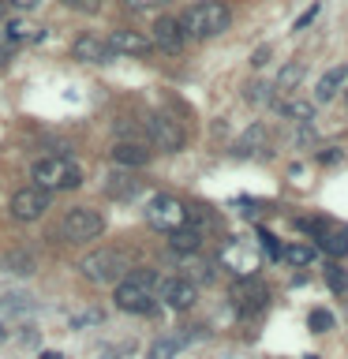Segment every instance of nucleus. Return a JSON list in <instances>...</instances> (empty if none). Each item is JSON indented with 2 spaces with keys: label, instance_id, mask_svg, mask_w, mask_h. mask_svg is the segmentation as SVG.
Here are the masks:
<instances>
[{
  "label": "nucleus",
  "instance_id": "nucleus-29",
  "mask_svg": "<svg viewBox=\"0 0 348 359\" xmlns=\"http://www.w3.org/2000/svg\"><path fill=\"white\" fill-rule=\"evenodd\" d=\"M326 285H330L333 292H341V296H344V292H348V273H344L341 266H326Z\"/></svg>",
  "mask_w": 348,
  "mask_h": 359
},
{
  "label": "nucleus",
  "instance_id": "nucleus-17",
  "mask_svg": "<svg viewBox=\"0 0 348 359\" xmlns=\"http://www.w3.org/2000/svg\"><path fill=\"white\" fill-rule=\"evenodd\" d=\"M344 83H348V64H337V67H330V72L319 79V86H314V97H319V101H333L337 94H341Z\"/></svg>",
  "mask_w": 348,
  "mask_h": 359
},
{
  "label": "nucleus",
  "instance_id": "nucleus-31",
  "mask_svg": "<svg viewBox=\"0 0 348 359\" xmlns=\"http://www.w3.org/2000/svg\"><path fill=\"white\" fill-rule=\"evenodd\" d=\"M101 322V311H83L72 318V330H79V325H98Z\"/></svg>",
  "mask_w": 348,
  "mask_h": 359
},
{
  "label": "nucleus",
  "instance_id": "nucleus-37",
  "mask_svg": "<svg viewBox=\"0 0 348 359\" xmlns=\"http://www.w3.org/2000/svg\"><path fill=\"white\" fill-rule=\"evenodd\" d=\"M266 60H269V45H262V49H255L251 64H255V67H266Z\"/></svg>",
  "mask_w": 348,
  "mask_h": 359
},
{
  "label": "nucleus",
  "instance_id": "nucleus-36",
  "mask_svg": "<svg viewBox=\"0 0 348 359\" xmlns=\"http://www.w3.org/2000/svg\"><path fill=\"white\" fill-rule=\"evenodd\" d=\"M4 4H11V8H19V11H34L41 4V0H4Z\"/></svg>",
  "mask_w": 348,
  "mask_h": 359
},
{
  "label": "nucleus",
  "instance_id": "nucleus-2",
  "mask_svg": "<svg viewBox=\"0 0 348 359\" xmlns=\"http://www.w3.org/2000/svg\"><path fill=\"white\" fill-rule=\"evenodd\" d=\"M157 288H161V277L154 269H131L123 280H116V307L131 314H150L157 307Z\"/></svg>",
  "mask_w": 348,
  "mask_h": 359
},
{
  "label": "nucleus",
  "instance_id": "nucleus-13",
  "mask_svg": "<svg viewBox=\"0 0 348 359\" xmlns=\"http://www.w3.org/2000/svg\"><path fill=\"white\" fill-rule=\"evenodd\" d=\"M72 56L83 60V64H109L116 53H112L109 41L98 38V34H79V38L72 41Z\"/></svg>",
  "mask_w": 348,
  "mask_h": 359
},
{
  "label": "nucleus",
  "instance_id": "nucleus-12",
  "mask_svg": "<svg viewBox=\"0 0 348 359\" xmlns=\"http://www.w3.org/2000/svg\"><path fill=\"white\" fill-rule=\"evenodd\" d=\"M221 262L229 266L236 277H255V269H258V255H255V247H251V243L232 240V243L221 251Z\"/></svg>",
  "mask_w": 348,
  "mask_h": 359
},
{
  "label": "nucleus",
  "instance_id": "nucleus-4",
  "mask_svg": "<svg viewBox=\"0 0 348 359\" xmlns=\"http://www.w3.org/2000/svg\"><path fill=\"white\" fill-rule=\"evenodd\" d=\"M79 269H83V277L94 280V285H116V280L128 277V262H123V255L112 251V247H101V251L83 255Z\"/></svg>",
  "mask_w": 348,
  "mask_h": 359
},
{
  "label": "nucleus",
  "instance_id": "nucleus-18",
  "mask_svg": "<svg viewBox=\"0 0 348 359\" xmlns=\"http://www.w3.org/2000/svg\"><path fill=\"white\" fill-rule=\"evenodd\" d=\"M105 191H109L112 198H120V202H131V198L142 195V184H139L131 172H112V176L105 180Z\"/></svg>",
  "mask_w": 348,
  "mask_h": 359
},
{
  "label": "nucleus",
  "instance_id": "nucleus-15",
  "mask_svg": "<svg viewBox=\"0 0 348 359\" xmlns=\"http://www.w3.org/2000/svg\"><path fill=\"white\" fill-rule=\"evenodd\" d=\"M266 146H269L266 123H251V128H247L240 139H236L232 154H236V157H255V154H266Z\"/></svg>",
  "mask_w": 348,
  "mask_h": 359
},
{
  "label": "nucleus",
  "instance_id": "nucleus-3",
  "mask_svg": "<svg viewBox=\"0 0 348 359\" xmlns=\"http://www.w3.org/2000/svg\"><path fill=\"white\" fill-rule=\"evenodd\" d=\"M30 180H34V187L53 195V191H72L83 184V168L64 154H45L30 165Z\"/></svg>",
  "mask_w": 348,
  "mask_h": 359
},
{
  "label": "nucleus",
  "instance_id": "nucleus-39",
  "mask_svg": "<svg viewBox=\"0 0 348 359\" xmlns=\"http://www.w3.org/2000/svg\"><path fill=\"white\" fill-rule=\"evenodd\" d=\"M41 359H64L60 352H41Z\"/></svg>",
  "mask_w": 348,
  "mask_h": 359
},
{
  "label": "nucleus",
  "instance_id": "nucleus-6",
  "mask_svg": "<svg viewBox=\"0 0 348 359\" xmlns=\"http://www.w3.org/2000/svg\"><path fill=\"white\" fill-rule=\"evenodd\" d=\"M146 139H150L161 154H176V150H184L187 135H184V128H180L173 116L154 112V116H146Z\"/></svg>",
  "mask_w": 348,
  "mask_h": 359
},
{
  "label": "nucleus",
  "instance_id": "nucleus-8",
  "mask_svg": "<svg viewBox=\"0 0 348 359\" xmlns=\"http://www.w3.org/2000/svg\"><path fill=\"white\" fill-rule=\"evenodd\" d=\"M101 229H105V217L90 206L67 210L60 221V236H67V240H94V236H101Z\"/></svg>",
  "mask_w": 348,
  "mask_h": 359
},
{
  "label": "nucleus",
  "instance_id": "nucleus-19",
  "mask_svg": "<svg viewBox=\"0 0 348 359\" xmlns=\"http://www.w3.org/2000/svg\"><path fill=\"white\" fill-rule=\"evenodd\" d=\"M168 247H173L176 255H195L202 247V232L191 229V224H180L176 232H168Z\"/></svg>",
  "mask_w": 348,
  "mask_h": 359
},
{
  "label": "nucleus",
  "instance_id": "nucleus-33",
  "mask_svg": "<svg viewBox=\"0 0 348 359\" xmlns=\"http://www.w3.org/2000/svg\"><path fill=\"white\" fill-rule=\"evenodd\" d=\"M258 240H262V251H266L269 258H281V247H277V240H274V236H269V232H262V236H258Z\"/></svg>",
  "mask_w": 348,
  "mask_h": 359
},
{
  "label": "nucleus",
  "instance_id": "nucleus-30",
  "mask_svg": "<svg viewBox=\"0 0 348 359\" xmlns=\"http://www.w3.org/2000/svg\"><path fill=\"white\" fill-rule=\"evenodd\" d=\"M307 325H311L314 333H326V330H330V325H333V314L319 307V311H311V314H307Z\"/></svg>",
  "mask_w": 348,
  "mask_h": 359
},
{
  "label": "nucleus",
  "instance_id": "nucleus-32",
  "mask_svg": "<svg viewBox=\"0 0 348 359\" xmlns=\"http://www.w3.org/2000/svg\"><path fill=\"white\" fill-rule=\"evenodd\" d=\"M131 11H150V8H161V4H168V0H123Z\"/></svg>",
  "mask_w": 348,
  "mask_h": 359
},
{
  "label": "nucleus",
  "instance_id": "nucleus-38",
  "mask_svg": "<svg viewBox=\"0 0 348 359\" xmlns=\"http://www.w3.org/2000/svg\"><path fill=\"white\" fill-rule=\"evenodd\" d=\"M11 60V49H0V64H8Z\"/></svg>",
  "mask_w": 348,
  "mask_h": 359
},
{
  "label": "nucleus",
  "instance_id": "nucleus-27",
  "mask_svg": "<svg viewBox=\"0 0 348 359\" xmlns=\"http://www.w3.org/2000/svg\"><path fill=\"white\" fill-rule=\"evenodd\" d=\"M27 311H34L30 296H4V303H0V314H27Z\"/></svg>",
  "mask_w": 348,
  "mask_h": 359
},
{
  "label": "nucleus",
  "instance_id": "nucleus-1",
  "mask_svg": "<svg viewBox=\"0 0 348 359\" xmlns=\"http://www.w3.org/2000/svg\"><path fill=\"white\" fill-rule=\"evenodd\" d=\"M232 22V8L225 0H199L184 11L180 27H184V38H195V41H206V38H218V34L229 30Z\"/></svg>",
  "mask_w": 348,
  "mask_h": 359
},
{
  "label": "nucleus",
  "instance_id": "nucleus-25",
  "mask_svg": "<svg viewBox=\"0 0 348 359\" xmlns=\"http://www.w3.org/2000/svg\"><path fill=\"white\" fill-rule=\"evenodd\" d=\"M4 269L8 273H19V277H30L34 269H38V262H34V255H27V251H11V255H4Z\"/></svg>",
  "mask_w": 348,
  "mask_h": 359
},
{
  "label": "nucleus",
  "instance_id": "nucleus-24",
  "mask_svg": "<svg viewBox=\"0 0 348 359\" xmlns=\"http://www.w3.org/2000/svg\"><path fill=\"white\" fill-rule=\"evenodd\" d=\"M184 344H187V337H161V341H154V344H150L146 359H176Z\"/></svg>",
  "mask_w": 348,
  "mask_h": 359
},
{
  "label": "nucleus",
  "instance_id": "nucleus-5",
  "mask_svg": "<svg viewBox=\"0 0 348 359\" xmlns=\"http://www.w3.org/2000/svg\"><path fill=\"white\" fill-rule=\"evenodd\" d=\"M146 221L161 232H176L180 224H187V206L176 195H154L146 202Z\"/></svg>",
  "mask_w": 348,
  "mask_h": 359
},
{
  "label": "nucleus",
  "instance_id": "nucleus-34",
  "mask_svg": "<svg viewBox=\"0 0 348 359\" xmlns=\"http://www.w3.org/2000/svg\"><path fill=\"white\" fill-rule=\"evenodd\" d=\"M67 8H75V11H98L101 8V0H64Z\"/></svg>",
  "mask_w": 348,
  "mask_h": 359
},
{
  "label": "nucleus",
  "instance_id": "nucleus-9",
  "mask_svg": "<svg viewBox=\"0 0 348 359\" xmlns=\"http://www.w3.org/2000/svg\"><path fill=\"white\" fill-rule=\"evenodd\" d=\"M11 217L15 221H38L45 210H49V191H41V187H22L11 195Z\"/></svg>",
  "mask_w": 348,
  "mask_h": 359
},
{
  "label": "nucleus",
  "instance_id": "nucleus-23",
  "mask_svg": "<svg viewBox=\"0 0 348 359\" xmlns=\"http://www.w3.org/2000/svg\"><path fill=\"white\" fill-rule=\"evenodd\" d=\"M281 116L285 120H296V123H311L314 120V105L311 101H303V97H288V101H281Z\"/></svg>",
  "mask_w": 348,
  "mask_h": 359
},
{
  "label": "nucleus",
  "instance_id": "nucleus-26",
  "mask_svg": "<svg viewBox=\"0 0 348 359\" xmlns=\"http://www.w3.org/2000/svg\"><path fill=\"white\" fill-rule=\"evenodd\" d=\"M281 258H285L288 266H311L314 251L307 243H288V247H281Z\"/></svg>",
  "mask_w": 348,
  "mask_h": 359
},
{
  "label": "nucleus",
  "instance_id": "nucleus-11",
  "mask_svg": "<svg viewBox=\"0 0 348 359\" xmlns=\"http://www.w3.org/2000/svg\"><path fill=\"white\" fill-rule=\"evenodd\" d=\"M105 41H109V49L116 53V56H146V53H154V41L142 38L139 30H128V27L109 30Z\"/></svg>",
  "mask_w": 348,
  "mask_h": 359
},
{
  "label": "nucleus",
  "instance_id": "nucleus-10",
  "mask_svg": "<svg viewBox=\"0 0 348 359\" xmlns=\"http://www.w3.org/2000/svg\"><path fill=\"white\" fill-rule=\"evenodd\" d=\"M157 296H161L173 311H187V307H195L199 288H195V280H191V277H168V280H161Z\"/></svg>",
  "mask_w": 348,
  "mask_h": 359
},
{
  "label": "nucleus",
  "instance_id": "nucleus-22",
  "mask_svg": "<svg viewBox=\"0 0 348 359\" xmlns=\"http://www.w3.org/2000/svg\"><path fill=\"white\" fill-rule=\"evenodd\" d=\"M303 75H307V64L292 60V64H285V67H281V75H277L274 90H281V94H292V90H296V86L303 83Z\"/></svg>",
  "mask_w": 348,
  "mask_h": 359
},
{
  "label": "nucleus",
  "instance_id": "nucleus-21",
  "mask_svg": "<svg viewBox=\"0 0 348 359\" xmlns=\"http://www.w3.org/2000/svg\"><path fill=\"white\" fill-rule=\"evenodd\" d=\"M319 243H322L326 255L344 258L348 255V229H330V224H322V229H319Z\"/></svg>",
  "mask_w": 348,
  "mask_h": 359
},
{
  "label": "nucleus",
  "instance_id": "nucleus-16",
  "mask_svg": "<svg viewBox=\"0 0 348 359\" xmlns=\"http://www.w3.org/2000/svg\"><path fill=\"white\" fill-rule=\"evenodd\" d=\"M112 161L123 165V168H142L150 161V150H146V142H131V139H120L112 146Z\"/></svg>",
  "mask_w": 348,
  "mask_h": 359
},
{
  "label": "nucleus",
  "instance_id": "nucleus-40",
  "mask_svg": "<svg viewBox=\"0 0 348 359\" xmlns=\"http://www.w3.org/2000/svg\"><path fill=\"white\" fill-rule=\"evenodd\" d=\"M0 15H4V0H0Z\"/></svg>",
  "mask_w": 348,
  "mask_h": 359
},
{
  "label": "nucleus",
  "instance_id": "nucleus-20",
  "mask_svg": "<svg viewBox=\"0 0 348 359\" xmlns=\"http://www.w3.org/2000/svg\"><path fill=\"white\" fill-rule=\"evenodd\" d=\"M4 38H8V45H19V41H41V38H45V30H41V27H34V22H27V19H8V22H4Z\"/></svg>",
  "mask_w": 348,
  "mask_h": 359
},
{
  "label": "nucleus",
  "instance_id": "nucleus-35",
  "mask_svg": "<svg viewBox=\"0 0 348 359\" xmlns=\"http://www.w3.org/2000/svg\"><path fill=\"white\" fill-rule=\"evenodd\" d=\"M314 15H319V4H311V8H307V11H303V15L296 19V30H303V27H307V22H311Z\"/></svg>",
  "mask_w": 348,
  "mask_h": 359
},
{
  "label": "nucleus",
  "instance_id": "nucleus-7",
  "mask_svg": "<svg viewBox=\"0 0 348 359\" xmlns=\"http://www.w3.org/2000/svg\"><path fill=\"white\" fill-rule=\"evenodd\" d=\"M229 299H232V311H236V314H243V318H251V314L266 311V303H269V292H266V285H262L258 277H240V280L232 285Z\"/></svg>",
  "mask_w": 348,
  "mask_h": 359
},
{
  "label": "nucleus",
  "instance_id": "nucleus-28",
  "mask_svg": "<svg viewBox=\"0 0 348 359\" xmlns=\"http://www.w3.org/2000/svg\"><path fill=\"white\" fill-rule=\"evenodd\" d=\"M251 105H266V101H274V86L269 83H247V94H243Z\"/></svg>",
  "mask_w": 348,
  "mask_h": 359
},
{
  "label": "nucleus",
  "instance_id": "nucleus-14",
  "mask_svg": "<svg viewBox=\"0 0 348 359\" xmlns=\"http://www.w3.org/2000/svg\"><path fill=\"white\" fill-rule=\"evenodd\" d=\"M184 27H180V19H173V15H161L154 22V45L157 49H165V53H180L184 49Z\"/></svg>",
  "mask_w": 348,
  "mask_h": 359
}]
</instances>
